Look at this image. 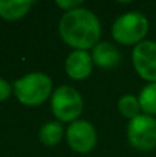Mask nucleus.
<instances>
[{
	"mask_svg": "<svg viewBox=\"0 0 156 157\" xmlns=\"http://www.w3.org/2000/svg\"><path fill=\"white\" fill-rule=\"evenodd\" d=\"M60 35L62 40L75 50L94 48L99 41L101 25L96 14L79 7L68 11L60 21Z\"/></svg>",
	"mask_w": 156,
	"mask_h": 157,
	"instance_id": "f257e3e1",
	"label": "nucleus"
},
{
	"mask_svg": "<svg viewBox=\"0 0 156 157\" xmlns=\"http://www.w3.org/2000/svg\"><path fill=\"white\" fill-rule=\"evenodd\" d=\"M53 90V81L47 75L40 72L28 73L14 81L13 92L18 102L26 106L41 105L49 99Z\"/></svg>",
	"mask_w": 156,
	"mask_h": 157,
	"instance_id": "f03ea898",
	"label": "nucleus"
},
{
	"mask_svg": "<svg viewBox=\"0 0 156 157\" xmlns=\"http://www.w3.org/2000/svg\"><path fill=\"white\" fill-rule=\"evenodd\" d=\"M149 29L148 19L141 13H127L120 15L112 25V36L123 46H133L144 41Z\"/></svg>",
	"mask_w": 156,
	"mask_h": 157,
	"instance_id": "7ed1b4c3",
	"label": "nucleus"
},
{
	"mask_svg": "<svg viewBox=\"0 0 156 157\" xmlns=\"http://www.w3.org/2000/svg\"><path fill=\"white\" fill-rule=\"evenodd\" d=\"M51 110L55 119L64 123H73L83 110V98L71 86H61L51 95Z\"/></svg>",
	"mask_w": 156,
	"mask_h": 157,
	"instance_id": "20e7f679",
	"label": "nucleus"
},
{
	"mask_svg": "<svg viewBox=\"0 0 156 157\" xmlns=\"http://www.w3.org/2000/svg\"><path fill=\"white\" fill-rule=\"evenodd\" d=\"M127 139L134 149L149 152L156 147V119L140 114L130 120L127 125Z\"/></svg>",
	"mask_w": 156,
	"mask_h": 157,
	"instance_id": "39448f33",
	"label": "nucleus"
},
{
	"mask_svg": "<svg viewBox=\"0 0 156 157\" xmlns=\"http://www.w3.org/2000/svg\"><path fill=\"white\" fill-rule=\"evenodd\" d=\"M134 69L144 80L156 83V41L144 40L133 48Z\"/></svg>",
	"mask_w": 156,
	"mask_h": 157,
	"instance_id": "423d86ee",
	"label": "nucleus"
},
{
	"mask_svg": "<svg viewBox=\"0 0 156 157\" xmlns=\"http://www.w3.org/2000/svg\"><path fill=\"white\" fill-rule=\"evenodd\" d=\"M66 142L69 147L77 153H88L97 144L96 128L86 120L71 123L66 130Z\"/></svg>",
	"mask_w": 156,
	"mask_h": 157,
	"instance_id": "0eeeda50",
	"label": "nucleus"
},
{
	"mask_svg": "<svg viewBox=\"0 0 156 157\" xmlns=\"http://www.w3.org/2000/svg\"><path fill=\"white\" fill-rule=\"evenodd\" d=\"M93 71V58L87 51L75 50L65 61V72L73 80H84Z\"/></svg>",
	"mask_w": 156,
	"mask_h": 157,
	"instance_id": "6e6552de",
	"label": "nucleus"
},
{
	"mask_svg": "<svg viewBox=\"0 0 156 157\" xmlns=\"http://www.w3.org/2000/svg\"><path fill=\"white\" fill-rule=\"evenodd\" d=\"M93 62L102 69H113L120 63L122 55L113 44L108 41H101L93 48Z\"/></svg>",
	"mask_w": 156,
	"mask_h": 157,
	"instance_id": "1a4fd4ad",
	"label": "nucleus"
},
{
	"mask_svg": "<svg viewBox=\"0 0 156 157\" xmlns=\"http://www.w3.org/2000/svg\"><path fill=\"white\" fill-rule=\"evenodd\" d=\"M30 0H0V17L6 21H17L29 13Z\"/></svg>",
	"mask_w": 156,
	"mask_h": 157,
	"instance_id": "9d476101",
	"label": "nucleus"
},
{
	"mask_svg": "<svg viewBox=\"0 0 156 157\" xmlns=\"http://www.w3.org/2000/svg\"><path fill=\"white\" fill-rule=\"evenodd\" d=\"M64 127L60 121H49L41 125L39 131V139L46 146H55L64 136Z\"/></svg>",
	"mask_w": 156,
	"mask_h": 157,
	"instance_id": "9b49d317",
	"label": "nucleus"
},
{
	"mask_svg": "<svg viewBox=\"0 0 156 157\" xmlns=\"http://www.w3.org/2000/svg\"><path fill=\"white\" fill-rule=\"evenodd\" d=\"M141 105V110H144V114L155 116L156 114V83H149L142 88L138 97Z\"/></svg>",
	"mask_w": 156,
	"mask_h": 157,
	"instance_id": "f8f14e48",
	"label": "nucleus"
},
{
	"mask_svg": "<svg viewBox=\"0 0 156 157\" xmlns=\"http://www.w3.org/2000/svg\"><path fill=\"white\" fill-rule=\"evenodd\" d=\"M118 110L120 112L122 116L127 117V119L133 120L137 116H140L141 112V105L138 98H135L134 95H123L118 102Z\"/></svg>",
	"mask_w": 156,
	"mask_h": 157,
	"instance_id": "ddd939ff",
	"label": "nucleus"
},
{
	"mask_svg": "<svg viewBox=\"0 0 156 157\" xmlns=\"http://www.w3.org/2000/svg\"><path fill=\"white\" fill-rule=\"evenodd\" d=\"M55 4L58 6V7H61L64 11H72V10H76V8H79L80 6H82V2L80 0H57L55 2Z\"/></svg>",
	"mask_w": 156,
	"mask_h": 157,
	"instance_id": "4468645a",
	"label": "nucleus"
},
{
	"mask_svg": "<svg viewBox=\"0 0 156 157\" xmlns=\"http://www.w3.org/2000/svg\"><path fill=\"white\" fill-rule=\"evenodd\" d=\"M11 92H13V87H11V84L8 83L7 80H4V78L0 77V102L8 99L10 95H11Z\"/></svg>",
	"mask_w": 156,
	"mask_h": 157,
	"instance_id": "2eb2a0df",
	"label": "nucleus"
}]
</instances>
